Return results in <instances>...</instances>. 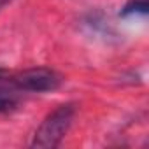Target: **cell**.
<instances>
[{"label":"cell","instance_id":"cell-3","mask_svg":"<svg viewBox=\"0 0 149 149\" xmlns=\"http://www.w3.org/2000/svg\"><path fill=\"white\" fill-rule=\"evenodd\" d=\"M21 102L19 90H16L11 81L0 84V114H11L18 109Z\"/></svg>","mask_w":149,"mask_h":149},{"label":"cell","instance_id":"cell-4","mask_svg":"<svg viewBox=\"0 0 149 149\" xmlns=\"http://www.w3.org/2000/svg\"><path fill=\"white\" fill-rule=\"evenodd\" d=\"M149 13V0H126L119 16L130 18V16H146Z\"/></svg>","mask_w":149,"mask_h":149},{"label":"cell","instance_id":"cell-2","mask_svg":"<svg viewBox=\"0 0 149 149\" xmlns=\"http://www.w3.org/2000/svg\"><path fill=\"white\" fill-rule=\"evenodd\" d=\"M11 84L19 91L47 93V91H56L63 84V77L53 68L33 67L16 74V76H11Z\"/></svg>","mask_w":149,"mask_h":149},{"label":"cell","instance_id":"cell-6","mask_svg":"<svg viewBox=\"0 0 149 149\" xmlns=\"http://www.w3.org/2000/svg\"><path fill=\"white\" fill-rule=\"evenodd\" d=\"M9 2H11V0H0V9H2L4 6H7Z\"/></svg>","mask_w":149,"mask_h":149},{"label":"cell","instance_id":"cell-1","mask_svg":"<svg viewBox=\"0 0 149 149\" xmlns=\"http://www.w3.org/2000/svg\"><path fill=\"white\" fill-rule=\"evenodd\" d=\"M77 107L76 104L67 102L53 109L39 125V128L33 133V139L30 142V147L37 149H54L61 144L65 135L68 133L74 118H76Z\"/></svg>","mask_w":149,"mask_h":149},{"label":"cell","instance_id":"cell-5","mask_svg":"<svg viewBox=\"0 0 149 149\" xmlns=\"http://www.w3.org/2000/svg\"><path fill=\"white\" fill-rule=\"evenodd\" d=\"M9 81H11V76L7 74V70L0 67V84H2V83H9Z\"/></svg>","mask_w":149,"mask_h":149}]
</instances>
